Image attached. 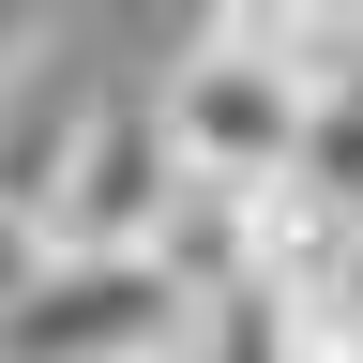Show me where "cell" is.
<instances>
[{
	"label": "cell",
	"mask_w": 363,
	"mask_h": 363,
	"mask_svg": "<svg viewBox=\"0 0 363 363\" xmlns=\"http://www.w3.org/2000/svg\"><path fill=\"white\" fill-rule=\"evenodd\" d=\"M167 197H182V167H167L152 106H136V91H91V106L61 121V167H45L30 242H45V257H152Z\"/></svg>",
	"instance_id": "6da1fadb"
},
{
	"label": "cell",
	"mask_w": 363,
	"mask_h": 363,
	"mask_svg": "<svg viewBox=\"0 0 363 363\" xmlns=\"http://www.w3.org/2000/svg\"><path fill=\"white\" fill-rule=\"evenodd\" d=\"M152 136H167V167L197 182V197H257V182H288V167H303V136H318V121H303L257 61H227V45H182V76H167Z\"/></svg>",
	"instance_id": "7a4b0ae2"
},
{
	"label": "cell",
	"mask_w": 363,
	"mask_h": 363,
	"mask_svg": "<svg viewBox=\"0 0 363 363\" xmlns=\"http://www.w3.org/2000/svg\"><path fill=\"white\" fill-rule=\"evenodd\" d=\"M167 333H182V303H167L152 257H45L0 303V363H136Z\"/></svg>",
	"instance_id": "3957f363"
},
{
	"label": "cell",
	"mask_w": 363,
	"mask_h": 363,
	"mask_svg": "<svg viewBox=\"0 0 363 363\" xmlns=\"http://www.w3.org/2000/svg\"><path fill=\"white\" fill-rule=\"evenodd\" d=\"M30 272H45V242H30V227H16V212H0V303H16V288H30Z\"/></svg>",
	"instance_id": "277c9868"
},
{
	"label": "cell",
	"mask_w": 363,
	"mask_h": 363,
	"mask_svg": "<svg viewBox=\"0 0 363 363\" xmlns=\"http://www.w3.org/2000/svg\"><path fill=\"white\" fill-rule=\"evenodd\" d=\"M30 30H45V16H30V0H0V76H16V61H30Z\"/></svg>",
	"instance_id": "5b68a950"
},
{
	"label": "cell",
	"mask_w": 363,
	"mask_h": 363,
	"mask_svg": "<svg viewBox=\"0 0 363 363\" xmlns=\"http://www.w3.org/2000/svg\"><path fill=\"white\" fill-rule=\"evenodd\" d=\"M136 363H197V333H167V348H136Z\"/></svg>",
	"instance_id": "8992f818"
}]
</instances>
